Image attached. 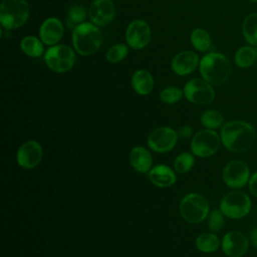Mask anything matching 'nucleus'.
<instances>
[{"mask_svg":"<svg viewBox=\"0 0 257 257\" xmlns=\"http://www.w3.org/2000/svg\"><path fill=\"white\" fill-rule=\"evenodd\" d=\"M177 133H178V137H180L182 139H188L192 136L193 130L189 125H183L179 128V131Z\"/></svg>","mask_w":257,"mask_h":257,"instance_id":"2f4dec72","label":"nucleus"},{"mask_svg":"<svg viewBox=\"0 0 257 257\" xmlns=\"http://www.w3.org/2000/svg\"><path fill=\"white\" fill-rule=\"evenodd\" d=\"M177 141L178 133L168 126L157 127L148 137V145L156 153H167L173 150Z\"/></svg>","mask_w":257,"mask_h":257,"instance_id":"9b49d317","label":"nucleus"},{"mask_svg":"<svg viewBox=\"0 0 257 257\" xmlns=\"http://www.w3.org/2000/svg\"><path fill=\"white\" fill-rule=\"evenodd\" d=\"M201 122L205 127L209 130H214L223 126L224 118L219 111L214 109H208L202 113Z\"/></svg>","mask_w":257,"mask_h":257,"instance_id":"a878e982","label":"nucleus"},{"mask_svg":"<svg viewBox=\"0 0 257 257\" xmlns=\"http://www.w3.org/2000/svg\"><path fill=\"white\" fill-rule=\"evenodd\" d=\"M184 94V91H182L180 88L176 86H169L164 88L160 92V99L166 103L172 104L178 102Z\"/></svg>","mask_w":257,"mask_h":257,"instance_id":"c756f323","label":"nucleus"},{"mask_svg":"<svg viewBox=\"0 0 257 257\" xmlns=\"http://www.w3.org/2000/svg\"><path fill=\"white\" fill-rule=\"evenodd\" d=\"M200 73L206 81L219 85L225 82L231 73L229 59L222 53L210 52L200 61Z\"/></svg>","mask_w":257,"mask_h":257,"instance_id":"f03ea898","label":"nucleus"},{"mask_svg":"<svg viewBox=\"0 0 257 257\" xmlns=\"http://www.w3.org/2000/svg\"><path fill=\"white\" fill-rule=\"evenodd\" d=\"M250 240H251L252 244L257 248V227H255L254 229L251 230V232H250Z\"/></svg>","mask_w":257,"mask_h":257,"instance_id":"72a5a7b5","label":"nucleus"},{"mask_svg":"<svg viewBox=\"0 0 257 257\" xmlns=\"http://www.w3.org/2000/svg\"><path fill=\"white\" fill-rule=\"evenodd\" d=\"M101 42L102 34L95 24L83 22L73 28V47L80 55L85 56L94 53L101 45Z\"/></svg>","mask_w":257,"mask_h":257,"instance_id":"7ed1b4c3","label":"nucleus"},{"mask_svg":"<svg viewBox=\"0 0 257 257\" xmlns=\"http://www.w3.org/2000/svg\"><path fill=\"white\" fill-rule=\"evenodd\" d=\"M224 183L233 189L242 188L250 179V170L246 163L240 160L229 162L222 173Z\"/></svg>","mask_w":257,"mask_h":257,"instance_id":"9d476101","label":"nucleus"},{"mask_svg":"<svg viewBox=\"0 0 257 257\" xmlns=\"http://www.w3.org/2000/svg\"><path fill=\"white\" fill-rule=\"evenodd\" d=\"M85 17H86V10L83 6L78 4L72 5L68 11L67 26L69 28L71 27L75 28L77 25L83 23Z\"/></svg>","mask_w":257,"mask_h":257,"instance_id":"bb28decb","label":"nucleus"},{"mask_svg":"<svg viewBox=\"0 0 257 257\" xmlns=\"http://www.w3.org/2000/svg\"><path fill=\"white\" fill-rule=\"evenodd\" d=\"M249 190L251 194L257 198V172H255L249 179Z\"/></svg>","mask_w":257,"mask_h":257,"instance_id":"473e14b6","label":"nucleus"},{"mask_svg":"<svg viewBox=\"0 0 257 257\" xmlns=\"http://www.w3.org/2000/svg\"><path fill=\"white\" fill-rule=\"evenodd\" d=\"M21 50L30 57H39L43 53V44L40 39L35 36H26L20 42Z\"/></svg>","mask_w":257,"mask_h":257,"instance_id":"5701e85b","label":"nucleus"},{"mask_svg":"<svg viewBox=\"0 0 257 257\" xmlns=\"http://www.w3.org/2000/svg\"><path fill=\"white\" fill-rule=\"evenodd\" d=\"M256 133L252 124L244 120H231L223 124L221 141L230 152L242 153L248 151L254 144Z\"/></svg>","mask_w":257,"mask_h":257,"instance_id":"f257e3e1","label":"nucleus"},{"mask_svg":"<svg viewBox=\"0 0 257 257\" xmlns=\"http://www.w3.org/2000/svg\"><path fill=\"white\" fill-rule=\"evenodd\" d=\"M196 246L204 253H212L220 247V240L213 233H203L197 237Z\"/></svg>","mask_w":257,"mask_h":257,"instance_id":"393cba45","label":"nucleus"},{"mask_svg":"<svg viewBox=\"0 0 257 257\" xmlns=\"http://www.w3.org/2000/svg\"><path fill=\"white\" fill-rule=\"evenodd\" d=\"M132 86L141 95L149 94L154 87L153 75L145 69L137 70L132 76Z\"/></svg>","mask_w":257,"mask_h":257,"instance_id":"aec40b11","label":"nucleus"},{"mask_svg":"<svg viewBox=\"0 0 257 257\" xmlns=\"http://www.w3.org/2000/svg\"><path fill=\"white\" fill-rule=\"evenodd\" d=\"M190 39L193 46L201 52L208 51L212 46V39L210 34L202 28L194 29L191 33Z\"/></svg>","mask_w":257,"mask_h":257,"instance_id":"b1692460","label":"nucleus"},{"mask_svg":"<svg viewBox=\"0 0 257 257\" xmlns=\"http://www.w3.org/2000/svg\"><path fill=\"white\" fill-rule=\"evenodd\" d=\"M130 163L139 173H148L152 169L153 158L151 153L143 147H135L130 154Z\"/></svg>","mask_w":257,"mask_h":257,"instance_id":"6ab92c4d","label":"nucleus"},{"mask_svg":"<svg viewBox=\"0 0 257 257\" xmlns=\"http://www.w3.org/2000/svg\"><path fill=\"white\" fill-rule=\"evenodd\" d=\"M221 246L227 256L242 257L248 251L249 240L242 232L233 230L225 234Z\"/></svg>","mask_w":257,"mask_h":257,"instance_id":"ddd939ff","label":"nucleus"},{"mask_svg":"<svg viewBox=\"0 0 257 257\" xmlns=\"http://www.w3.org/2000/svg\"><path fill=\"white\" fill-rule=\"evenodd\" d=\"M44 60L51 70L62 73L70 70L74 65L75 53L68 45L56 44L47 49Z\"/></svg>","mask_w":257,"mask_h":257,"instance_id":"423d86ee","label":"nucleus"},{"mask_svg":"<svg viewBox=\"0 0 257 257\" xmlns=\"http://www.w3.org/2000/svg\"><path fill=\"white\" fill-rule=\"evenodd\" d=\"M221 212L231 219H241L251 210V200L241 191H232L226 194L220 204Z\"/></svg>","mask_w":257,"mask_h":257,"instance_id":"0eeeda50","label":"nucleus"},{"mask_svg":"<svg viewBox=\"0 0 257 257\" xmlns=\"http://www.w3.org/2000/svg\"><path fill=\"white\" fill-rule=\"evenodd\" d=\"M63 31L64 27L62 22L55 17H50L41 24L39 29V36L44 44L53 46L61 40Z\"/></svg>","mask_w":257,"mask_h":257,"instance_id":"dca6fc26","label":"nucleus"},{"mask_svg":"<svg viewBox=\"0 0 257 257\" xmlns=\"http://www.w3.org/2000/svg\"><path fill=\"white\" fill-rule=\"evenodd\" d=\"M17 163L24 169L35 168L42 159V148L36 141H27L20 146L16 154Z\"/></svg>","mask_w":257,"mask_h":257,"instance_id":"4468645a","label":"nucleus"},{"mask_svg":"<svg viewBox=\"0 0 257 257\" xmlns=\"http://www.w3.org/2000/svg\"><path fill=\"white\" fill-rule=\"evenodd\" d=\"M252 2H257V0H251Z\"/></svg>","mask_w":257,"mask_h":257,"instance_id":"f704fd0d","label":"nucleus"},{"mask_svg":"<svg viewBox=\"0 0 257 257\" xmlns=\"http://www.w3.org/2000/svg\"><path fill=\"white\" fill-rule=\"evenodd\" d=\"M257 60V46H242L235 54V63L241 68H247Z\"/></svg>","mask_w":257,"mask_h":257,"instance_id":"412c9836","label":"nucleus"},{"mask_svg":"<svg viewBox=\"0 0 257 257\" xmlns=\"http://www.w3.org/2000/svg\"><path fill=\"white\" fill-rule=\"evenodd\" d=\"M180 212L185 221L197 224L207 218L209 214V204L204 196L197 193H190L182 199Z\"/></svg>","mask_w":257,"mask_h":257,"instance_id":"39448f33","label":"nucleus"},{"mask_svg":"<svg viewBox=\"0 0 257 257\" xmlns=\"http://www.w3.org/2000/svg\"><path fill=\"white\" fill-rule=\"evenodd\" d=\"M199 64L197 53L185 50L178 53L172 60V69L178 75H187L192 73Z\"/></svg>","mask_w":257,"mask_h":257,"instance_id":"f3484780","label":"nucleus"},{"mask_svg":"<svg viewBox=\"0 0 257 257\" xmlns=\"http://www.w3.org/2000/svg\"><path fill=\"white\" fill-rule=\"evenodd\" d=\"M195 159L190 153L180 154L174 161V169L177 173L185 174L188 173L194 166Z\"/></svg>","mask_w":257,"mask_h":257,"instance_id":"cd10ccee","label":"nucleus"},{"mask_svg":"<svg viewBox=\"0 0 257 257\" xmlns=\"http://www.w3.org/2000/svg\"><path fill=\"white\" fill-rule=\"evenodd\" d=\"M150 181L157 187L168 188L175 184L176 175L174 171L166 165H158L149 172Z\"/></svg>","mask_w":257,"mask_h":257,"instance_id":"a211bd4d","label":"nucleus"},{"mask_svg":"<svg viewBox=\"0 0 257 257\" xmlns=\"http://www.w3.org/2000/svg\"><path fill=\"white\" fill-rule=\"evenodd\" d=\"M115 8L111 0H93L88 15L90 21L96 26H104L114 18Z\"/></svg>","mask_w":257,"mask_h":257,"instance_id":"2eb2a0df","label":"nucleus"},{"mask_svg":"<svg viewBox=\"0 0 257 257\" xmlns=\"http://www.w3.org/2000/svg\"><path fill=\"white\" fill-rule=\"evenodd\" d=\"M223 213L218 210H213L210 213L209 216V221H208V226L211 231L213 232H218L224 225V218H223Z\"/></svg>","mask_w":257,"mask_h":257,"instance_id":"7c9ffc66","label":"nucleus"},{"mask_svg":"<svg viewBox=\"0 0 257 257\" xmlns=\"http://www.w3.org/2000/svg\"><path fill=\"white\" fill-rule=\"evenodd\" d=\"M185 97L195 104H208L215 98V91L211 83L203 78H193L184 87Z\"/></svg>","mask_w":257,"mask_h":257,"instance_id":"1a4fd4ad","label":"nucleus"},{"mask_svg":"<svg viewBox=\"0 0 257 257\" xmlns=\"http://www.w3.org/2000/svg\"><path fill=\"white\" fill-rule=\"evenodd\" d=\"M30 13L26 0H2L0 6V23L7 30L21 27Z\"/></svg>","mask_w":257,"mask_h":257,"instance_id":"20e7f679","label":"nucleus"},{"mask_svg":"<svg viewBox=\"0 0 257 257\" xmlns=\"http://www.w3.org/2000/svg\"><path fill=\"white\" fill-rule=\"evenodd\" d=\"M221 142V137L213 130H201L194 135L191 150L197 157L208 158L218 152Z\"/></svg>","mask_w":257,"mask_h":257,"instance_id":"6e6552de","label":"nucleus"},{"mask_svg":"<svg viewBox=\"0 0 257 257\" xmlns=\"http://www.w3.org/2000/svg\"><path fill=\"white\" fill-rule=\"evenodd\" d=\"M128 52V48L125 44L122 43H118L115 44L113 46H111L107 52H106V59L110 62V63H116L121 61Z\"/></svg>","mask_w":257,"mask_h":257,"instance_id":"c85d7f7f","label":"nucleus"},{"mask_svg":"<svg viewBox=\"0 0 257 257\" xmlns=\"http://www.w3.org/2000/svg\"><path fill=\"white\" fill-rule=\"evenodd\" d=\"M151 37L152 32L149 24L141 19L132 21L125 31L126 43L134 49H142L147 46Z\"/></svg>","mask_w":257,"mask_h":257,"instance_id":"f8f14e48","label":"nucleus"},{"mask_svg":"<svg viewBox=\"0 0 257 257\" xmlns=\"http://www.w3.org/2000/svg\"><path fill=\"white\" fill-rule=\"evenodd\" d=\"M242 32L245 40L253 46H257V13H251L243 21Z\"/></svg>","mask_w":257,"mask_h":257,"instance_id":"4be33fe9","label":"nucleus"}]
</instances>
